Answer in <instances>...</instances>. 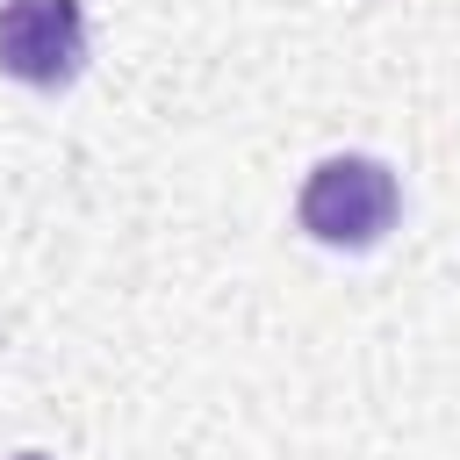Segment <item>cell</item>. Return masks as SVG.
<instances>
[{
  "label": "cell",
  "mask_w": 460,
  "mask_h": 460,
  "mask_svg": "<svg viewBox=\"0 0 460 460\" xmlns=\"http://www.w3.org/2000/svg\"><path fill=\"white\" fill-rule=\"evenodd\" d=\"M14 460H50V453H14Z\"/></svg>",
  "instance_id": "obj_3"
},
{
  "label": "cell",
  "mask_w": 460,
  "mask_h": 460,
  "mask_svg": "<svg viewBox=\"0 0 460 460\" xmlns=\"http://www.w3.org/2000/svg\"><path fill=\"white\" fill-rule=\"evenodd\" d=\"M395 208H402V187L381 158L367 151H338L323 165H309L302 194H295V223L331 244V252H367L395 230Z\"/></svg>",
  "instance_id": "obj_1"
},
{
  "label": "cell",
  "mask_w": 460,
  "mask_h": 460,
  "mask_svg": "<svg viewBox=\"0 0 460 460\" xmlns=\"http://www.w3.org/2000/svg\"><path fill=\"white\" fill-rule=\"evenodd\" d=\"M0 72L58 93L86 72V7L79 0H0Z\"/></svg>",
  "instance_id": "obj_2"
}]
</instances>
